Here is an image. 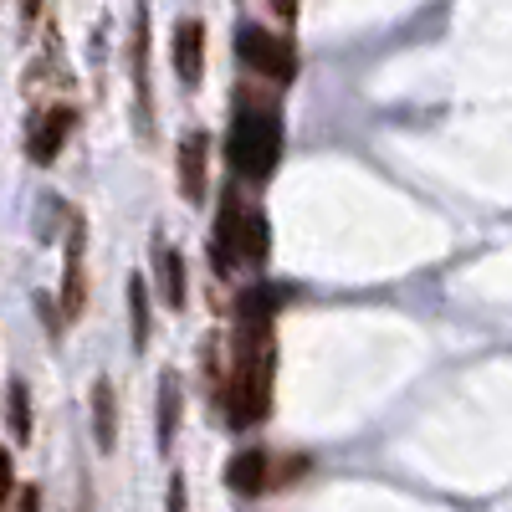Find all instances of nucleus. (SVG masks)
<instances>
[{"mask_svg": "<svg viewBox=\"0 0 512 512\" xmlns=\"http://www.w3.org/2000/svg\"><path fill=\"white\" fill-rule=\"evenodd\" d=\"M272 369H277V344L272 323H236V349H231V374L216 390V410L236 431L272 415Z\"/></svg>", "mask_w": 512, "mask_h": 512, "instance_id": "nucleus-1", "label": "nucleus"}, {"mask_svg": "<svg viewBox=\"0 0 512 512\" xmlns=\"http://www.w3.org/2000/svg\"><path fill=\"white\" fill-rule=\"evenodd\" d=\"M272 256V221L262 205H251L246 195L226 190L221 195V216H216V236H210V267L221 277H231L236 267H267Z\"/></svg>", "mask_w": 512, "mask_h": 512, "instance_id": "nucleus-2", "label": "nucleus"}, {"mask_svg": "<svg viewBox=\"0 0 512 512\" xmlns=\"http://www.w3.org/2000/svg\"><path fill=\"white\" fill-rule=\"evenodd\" d=\"M282 144H287L282 113L272 103H241L236 118H231V128H226V164L236 169L241 180L262 185V180L277 175Z\"/></svg>", "mask_w": 512, "mask_h": 512, "instance_id": "nucleus-3", "label": "nucleus"}, {"mask_svg": "<svg viewBox=\"0 0 512 512\" xmlns=\"http://www.w3.org/2000/svg\"><path fill=\"white\" fill-rule=\"evenodd\" d=\"M236 57H241L256 77H272V82H292V77H297L292 41L277 36V31H262L256 21H241V26H236Z\"/></svg>", "mask_w": 512, "mask_h": 512, "instance_id": "nucleus-4", "label": "nucleus"}, {"mask_svg": "<svg viewBox=\"0 0 512 512\" xmlns=\"http://www.w3.org/2000/svg\"><path fill=\"white\" fill-rule=\"evenodd\" d=\"M72 128H77V113L72 108H41L31 123H26V154H31V164H52L62 149H67V139H72Z\"/></svg>", "mask_w": 512, "mask_h": 512, "instance_id": "nucleus-5", "label": "nucleus"}, {"mask_svg": "<svg viewBox=\"0 0 512 512\" xmlns=\"http://www.w3.org/2000/svg\"><path fill=\"white\" fill-rule=\"evenodd\" d=\"M282 482V472L272 466V456L262 451V446H246V451H236L231 456V466H226V487L231 492H241V497H262L267 487H277Z\"/></svg>", "mask_w": 512, "mask_h": 512, "instance_id": "nucleus-6", "label": "nucleus"}, {"mask_svg": "<svg viewBox=\"0 0 512 512\" xmlns=\"http://www.w3.org/2000/svg\"><path fill=\"white\" fill-rule=\"evenodd\" d=\"M205 164H210V134H185V144H180V195L190 200V205H200L205 200Z\"/></svg>", "mask_w": 512, "mask_h": 512, "instance_id": "nucleus-7", "label": "nucleus"}, {"mask_svg": "<svg viewBox=\"0 0 512 512\" xmlns=\"http://www.w3.org/2000/svg\"><path fill=\"white\" fill-rule=\"evenodd\" d=\"M175 72L185 88H200V77H205V26L200 21L175 26Z\"/></svg>", "mask_w": 512, "mask_h": 512, "instance_id": "nucleus-8", "label": "nucleus"}, {"mask_svg": "<svg viewBox=\"0 0 512 512\" xmlns=\"http://www.w3.org/2000/svg\"><path fill=\"white\" fill-rule=\"evenodd\" d=\"M154 262H159V297L169 308H185V297H190V282H185V256L175 246H154Z\"/></svg>", "mask_w": 512, "mask_h": 512, "instance_id": "nucleus-9", "label": "nucleus"}, {"mask_svg": "<svg viewBox=\"0 0 512 512\" xmlns=\"http://www.w3.org/2000/svg\"><path fill=\"white\" fill-rule=\"evenodd\" d=\"M93 436H98V451L118 446V395H113L108 379L93 384Z\"/></svg>", "mask_w": 512, "mask_h": 512, "instance_id": "nucleus-10", "label": "nucleus"}, {"mask_svg": "<svg viewBox=\"0 0 512 512\" xmlns=\"http://www.w3.org/2000/svg\"><path fill=\"white\" fill-rule=\"evenodd\" d=\"M82 221H72V236H67V277H62V313L77 318L82 313Z\"/></svg>", "mask_w": 512, "mask_h": 512, "instance_id": "nucleus-11", "label": "nucleus"}, {"mask_svg": "<svg viewBox=\"0 0 512 512\" xmlns=\"http://www.w3.org/2000/svg\"><path fill=\"white\" fill-rule=\"evenodd\" d=\"M175 420H180V374L164 369L159 374V451L175 446Z\"/></svg>", "mask_w": 512, "mask_h": 512, "instance_id": "nucleus-12", "label": "nucleus"}, {"mask_svg": "<svg viewBox=\"0 0 512 512\" xmlns=\"http://www.w3.org/2000/svg\"><path fill=\"white\" fill-rule=\"evenodd\" d=\"M128 313H134V349H144L149 344V287H144V277L128 282Z\"/></svg>", "mask_w": 512, "mask_h": 512, "instance_id": "nucleus-13", "label": "nucleus"}, {"mask_svg": "<svg viewBox=\"0 0 512 512\" xmlns=\"http://www.w3.org/2000/svg\"><path fill=\"white\" fill-rule=\"evenodd\" d=\"M6 410H11L16 446H26V441H31V395H26V384H21V379L11 384V405H6Z\"/></svg>", "mask_w": 512, "mask_h": 512, "instance_id": "nucleus-14", "label": "nucleus"}, {"mask_svg": "<svg viewBox=\"0 0 512 512\" xmlns=\"http://www.w3.org/2000/svg\"><path fill=\"white\" fill-rule=\"evenodd\" d=\"M164 512H190V497H185V477H169V497H164Z\"/></svg>", "mask_w": 512, "mask_h": 512, "instance_id": "nucleus-15", "label": "nucleus"}, {"mask_svg": "<svg viewBox=\"0 0 512 512\" xmlns=\"http://www.w3.org/2000/svg\"><path fill=\"white\" fill-rule=\"evenodd\" d=\"M6 497H11V456L0 451V502H6Z\"/></svg>", "mask_w": 512, "mask_h": 512, "instance_id": "nucleus-16", "label": "nucleus"}, {"mask_svg": "<svg viewBox=\"0 0 512 512\" xmlns=\"http://www.w3.org/2000/svg\"><path fill=\"white\" fill-rule=\"evenodd\" d=\"M16 502H21V512H41V492H36V487H21Z\"/></svg>", "mask_w": 512, "mask_h": 512, "instance_id": "nucleus-17", "label": "nucleus"}]
</instances>
